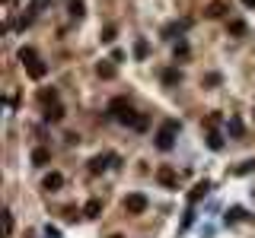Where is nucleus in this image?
Wrapping results in <instances>:
<instances>
[{
	"label": "nucleus",
	"mask_w": 255,
	"mask_h": 238,
	"mask_svg": "<svg viewBox=\"0 0 255 238\" xmlns=\"http://www.w3.org/2000/svg\"><path fill=\"white\" fill-rule=\"evenodd\" d=\"M243 216H246L243 207H230V210H226V226H230V222H239Z\"/></svg>",
	"instance_id": "obj_19"
},
{
	"label": "nucleus",
	"mask_w": 255,
	"mask_h": 238,
	"mask_svg": "<svg viewBox=\"0 0 255 238\" xmlns=\"http://www.w3.org/2000/svg\"><path fill=\"white\" fill-rule=\"evenodd\" d=\"M26 70H29V77H32V79H42L45 73H48V67H45L42 60H35V64H29V67H26Z\"/></svg>",
	"instance_id": "obj_16"
},
{
	"label": "nucleus",
	"mask_w": 255,
	"mask_h": 238,
	"mask_svg": "<svg viewBox=\"0 0 255 238\" xmlns=\"http://www.w3.org/2000/svg\"><path fill=\"white\" fill-rule=\"evenodd\" d=\"M207 146H211L214 153H220V149H223V137H220L217 131H211V133H207Z\"/></svg>",
	"instance_id": "obj_18"
},
{
	"label": "nucleus",
	"mask_w": 255,
	"mask_h": 238,
	"mask_svg": "<svg viewBox=\"0 0 255 238\" xmlns=\"http://www.w3.org/2000/svg\"><path fill=\"white\" fill-rule=\"evenodd\" d=\"M109 162H112V156H96V159H90V172H93V175L105 172V168H109Z\"/></svg>",
	"instance_id": "obj_10"
},
{
	"label": "nucleus",
	"mask_w": 255,
	"mask_h": 238,
	"mask_svg": "<svg viewBox=\"0 0 255 238\" xmlns=\"http://www.w3.org/2000/svg\"><path fill=\"white\" fill-rule=\"evenodd\" d=\"M3 226H6V235H10L13 232V213H10V210L3 213Z\"/></svg>",
	"instance_id": "obj_28"
},
{
	"label": "nucleus",
	"mask_w": 255,
	"mask_h": 238,
	"mask_svg": "<svg viewBox=\"0 0 255 238\" xmlns=\"http://www.w3.org/2000/svg\"><path fill=\"white\" fill-rule=\"evenodd\" d=\"M102 216V200H90L83 207V219H99Z\"/></svg>",
	"instance_id": "obj_7"
},
{
	"label": "nucleus",
	"mask_w": 255,
	"mask_h": 238,
	"mask_svg": "<svg viewBox=\"0 0 255 238\" xmlns=\"http://www.w3.org/2000/svg\"><path fill=\"white\" fill-rule=\"evenodd\" d=\"M191 222H194V213H191V210H189V213H185V219H182V229H189V226H191Z\"/></svg>",
	"instance_id": "obj_29"
},
{
	"label": "nucleus",
	"mask_w": 255,
	"mask_h": 238,
	"mask_svg": "<svg viewBox=\"0 0 255 238\" xmlns=\"http://www.w3.org/2000/svg\"><path fill=\"white\" fill-rule=\"evenodd\" d=\"M204 86H220V73H207V77H204Z\"/></svg>",
	"instance_id": "obj_26"
},
{
	"label": "nucleus",
	"mask_w": 255,
	"mask_h": 238,
	"mask_svg": "<svg viewBox=\"0 0 255 238\" xmlns=\"http://www.w3.org/2000/svg\"><path fill=\"white\" fill-rule=\"evenodd\" d=\"M252 168H255V162L249 159V162H243V165H236V168H233V175H246V172H252Z\"/></svg>",
	"instance_id": "obj_25"
},
{
	"label": "nucleus",
	"mask_w": 255,
	"mask_h": 238,
	"mask_svg": "<svg viewBox=\"0 0 255 238\" xmlns=\"http://www.w3.org/2000/svg\"><path fill=\"white\" fill-rule=\"evenodd\" d=\"M176 57H189V45H185V42L176 45Z\"/></svg>",
	"instance_id": "obj_27"
},
{
	"label": "nucleus",
	"mask_w": 255,
	"mask_h": 238,
	"mask_svg": "<svg viewBox=\"0 0 255 238\" xmlns=\"http://www.w3.org/2000/svg\"><path fill=\"white\" fill-rule=\"evenodd\" d=\"M226 13H230V6H226L223 0H211V3L204 6V16L207 19H220V16H226Z\"/></svg>",
	"instance_id": "obj_5"
},
{
	"label": "nucleus",
	"mask_w": 255,
	"mask_h": 238,
	"mask_svg": "<svg viewBox=\"0 0 255 238\" xmlns=\"http://www.w3.org/2000/svg\"><path fill=\"white\" fill-rule=\"evenodd\" d=\"M96 73H99L102 79H115V67H112V60H99Z\"/></svg>",
	"instance_id": "obj_13"
},
{
	"label": "nucleus",
	"mask_w": 255,
	"mask_h": 238,
	"mask_svg": "<svg viewBox=\"0 0 255 238\" xmlns=\"http://www.w3.org/2000/svg\"><path fill=\"white\" fill-rule=\"evenodd\" d=\"M86 13V6H83V0H70V16L73 19H80Z\"/></svg>",
	"instance_id": "obj_21"
},
{
	"label": "nucleus",
	"mask_w": 255,
	"mask_h": 238,
	"mask_svg": "<svg viewBox=\"0 0 255 238\" xmlns=\"http://www.w3.org/2000/svg\"><path fill=\"white\" fill-rule=\"evenodd\" d=\"M252 197H255V190H252Z\"/></svg>",
	"instance_id": "obj_33"
},
{
	"label": "nucleus",
	"mask_w": 255,
	"mask_h": 238,
	"mask_svg": "<svg viewBox=\"0 0 255 238\" xmlns=\"http://www.w3.org/2000/svg\"><path fill=\"white\" fill-rule=\"evenodd\" d=\"M38 102H42L45 108H48V105H58V89H42V92H38Z\"/></svg>",
	"instance_id": "obj_15"
},
{
	"label": "nucleus",
	"mask_w": 255,
	"mask_h": 238,
	"mask_svg": "<svg viewBox=\"0 0 255 238\" xmlns=\"http://www.w3.org/2000/svg\"><path fill=\"white\" fill-rule=\"evenodd\" d=\"M147 54H150V45H147V38H137V42H134V57L144 60Z\"/></svg>",
	"instance_id": "obj_17"
},
{
	"label": "nucleus",
	"mask_w": 255,
	"mask_h": 238,
	"mask_svg": "<svg viewBox=\"0 0 255 238\" xmlns=\"http://www.w3.org/2000/svg\"><path fill=\"white\" fill-rule=\"evenodd\" d=\"M102 42H105V45L115 42V26H105V29H102Z\"/></svg>",
	"instance_id": "obj_24"
},
{
	"label": "nucleus",
	"mask_w": 255,
	"mask_h": 238,
	"mask_svg": "<svg viewBox=\"0 0 255 238\" xmlns=\"http://www.w3.org/2000/svg\"><path fill=\"white\" fill-rule=\"evenodd\" d=\"M19 60H23L26 67H29V64H35V60H38L35 48H29V45H26V48H19Z\"/></svg>",
	"instance_id": "obj_14"
},
{
	"label": "nucleus",
	"mask_w": 255,
	"mask_h": 238,
	"mask_svg": "<svg viewBox=\"0 0 255 238\" xmlns=\"http://www.w3.org/2000/svg\"><path fill=\"white\" fill-rule=\"evenodd\" d=\"M45 235H48V238H61V232H58V229H51V226L45 229Z\"/></svg>",
	"instance_id": "obj_30"
},
{
	"label": "nucleus",
	"mask_w": 255,
	"mask_h": 238,
	"mask_svg": "<svg viewBox=\"0 0 255 238\" xmlns=\"http://www.w3.org/2000/svg\"><path fill=\"white\" fill-rule=\"evenodd\" d=\"M226 131H230L233 137H243V131H246V127H243V121H239V118H230V124H226Z\"/></svg>",
	"instance_id": "obj_20"
},
{
	"label": "nucleus",
	"mask_w": 255,
	"mask_h": 238,
	"mask_svg": "<svg viewBox=\"0 0 255 238\" xmlns=\"http://www.w3.org/2000/svg\"><path fill=\"white\" fill-rule=\"evenodd\" d=\"M176 131H179V121H166V124L159 127V133H157V146L163 149V153L176 146Z\"/></svg>",
	"instance_id": "obj_2"
},
{
	"label": "nucleus",
	"mask_w": 255,
	"mask_h": 238,
	"mask_svg": "<svg viewBox=\"0 0 255 238\" xmlns=\"http://www.w3.org/2000/svg\"><path fill=\"white\" fill-rule=\"evenodd\" d=\"M112 238H125V235H112Z\"/></svg>",
	"instance_id": "obj_32"
},
{
	"label": "nucleus",
	"mask_w": 255,
	"mask_h": 238,
	"mask_svg": "<svg viewBox=\"0 0 255 238\" xmlns=\"http://www.w3.org/2000/svg\"><path fill=\"white\" fill-rule=\"evenodd\" d=\"M159 79H163L166 86H179V83H182V73H179L176 67H166V70L159 73Z\"/></svg>",
	"instance_id": "obj_6"
},
{
	"label": "nucleus",
	"mask_w": 255,
	"mask_h": 238,
	"mask_svg": "<svg viewBox=\"0 0 255 238\" xmlns=\"http://www.w3.org/2000/svg\"><path fill=\"white\" fill-rule=\"evenodd\" d=\"M109 114L115 121H122V124H128V127H134V121H137V111L128 105V99H112L109 102Z\"/></svg>",
	"instance_id": "obj_1"
},
{
	"label": "nucleus",
	"mask_w": 255,
	"mask_h": 238,
	"mask_svg": "<svg viewBox=\"0 0 255 238\" xmlns=\"http://www.w3.org/2000/svg\"><path fill=\"white\" fill-rule=\"evenodd\" d=\"M243 3H246V6H255V0H243Z\"/></svg>",
	"instance_id": "obj_31"
},
{
	"label": "nucleus",
	"mask_w": 255,
	"mask_h": 238,
	"mask_svg": "<svg viewBox=\"0 0 255 238\" xmlns=\"http://www.w3.org/2000/svg\"><path fill=\"white\" fill-rule=\"evenodd\" d=\"M58 187H64V175L61 172L45 175V190H58Z\"/></svg>",
	"instance_id": "obj_11"
},
{
	"label": "nucleus",
	"mask_w": 255,
	"mask_h": 238,
	"mask_svg": "<svg viewBox=\"0 0 255 238\" xmlns=\"http://www.w3.org/2000/svg\"><path fill=\"white\" fill-rule=\"evenodd\" d=\"M125 210H128L131 216H140V213L147 210V197H144V194H128V197H125Z\"/></svg>",
	"instance_id": "obj_3"
},
{
	"label": "nucleus",
	"mask_w": 255,
	"mask_h": 238,
	"mask_svg": "<svg viewBox=\"0 0 255 238\" xmlns=\"http://www.w3.org/2000/svg\"><path fill=\"white\" fill-rule=\"evenodd\" d=\"M230 35H246V23H243V19H233V23H230Z\"/></svg>",
	"instance_id": "obj_22"
},
{
	"label": "nucleus",
	"mask_w": 255,
	"mask_h": 238,
	"mask_svg": "<svg viewBox=\"0 0 255 238\" xmlns=\"http://www.w3.org/2000/svg\"><path fill=\"white\" fill-rule=\"evenodd\" d=\"M150 127V118L147 114H137V121H134V131H147Z\"/></svg>",
	"instance_id": "obj_23"
},
{
	"label": "nucleus",
	"mask_w": 255,
	"mask_h": 238,
	"mask_svg": "<svg viewBox=\"0 0 255 238\" xmlns=\"http://www.w3.org/2000/svg\"><path fill=\"white\" fill-rule=\"evenodd\" d=\"M45 121H48V124L64 121V105H48V108H45Z\"/></svg>",
	"instance_id": "obj_8"
},
{
	"label": "nucleus",
	"mask_w": 255,
	"mask_h": 238,
	"mask_svg": "<svg viewBox=\"0 0 255 238\" xmlns=\"http://www.w3.org/2000/svg\"><path fill=\"white\" fill-rule=\"evenodd\" d=\"M48 162H51V153H48V149H42V146L32 149V165L42 168V165H48Z\"/></svg>",
	"instance_id": "obj_12"
},
{
	"label": "nucleus",
	"mask_w": 255,
	"mask_h": 238,
	"mask_svg": "<svg viewBox=\"0 0 255 238\" xmlns=\"http://www.w3.org/2000/svg\"><path fill=\"white\" fill-rule=\"evenodd\" d=\"M157 181H159L163 187H179V175H176V168H169V165L157 168Z\"/></svg>",
	"instance_id": "obj_4"
},
{
	"label": "nucleus",
	"mask_w": 255,
	"mask_h": 238,
	"mask_svg": "<svg viewBox=\"0 0 255 238\" xmlns=\"http://www.w3.org/2000/svg\"><path fill=\"white\" fill-rule=\"evenodd\" d=\"M211 187H214V185H211L207 178H204V181H198V185H194V190L189 194V200L194 203V200H201V197H207V190H211Z\"/></svg>",
	"instance_id": "obj_9"
}]
</instances>
